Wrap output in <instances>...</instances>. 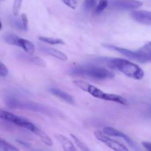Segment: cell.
<instances>
[{
	"label": "cell",
	"mask_w": 151,
	"mask_h": 151,
	"mask_svg": "<svg viewBox=\"0 0 151 151\" xmlns=\"http://www.w3.org/2000/svg\"><path fill=\"white\" fill-rule=\"evenodd\" d=\"M32 133H34L35 135L38 136L40 138V139H41L44 144H46L48 146L52 145V141L51 138H50L46 133H44L42 130L39 129L38 128L35 127V128L34 129V131H32Z\"/></svg>",
	"instance_id": "15"
},
{
	"label": "cell",
	"mask_w": 151,
	"mask_h": 151,
	"mask_svg": "<svg viewBox=\"0 0 151 151\" xmlns=\"http://www.w3.org/2000/svg\"><path fill=\"white\" fill-rule=\"evenodd\" d=\"M99 0H84L83 1V8L87 11H90L94 10L97 6Z\"/></svg>",
	"instance_id": "18"
},
{
	"label": "cell",
	"mask_w": 151,
	"mask_h": 151,
	"mask_svg": "<svg viewBox=\"0 0 151 151\" xmlns=\"http://www.w3.org/2000/svg\"><path fill=\"white\" fill-rule=\"evenodd\" d=\"M50 92H51L53 95L58 97V98L61 99L62 100L66 102L67 103H69V104L72 105L75 104V100H74L73 97H72L70 94H68V93L65 92V91H61V90L58 89V88H50Z\"/></svg>",
	"instance_id": "12"
},
{
	"label": "cell",
	"mask_w": 151,
	"mask_h": 151,
	"mask_svg": "<svg viewBox=\"0 0 151 151\" xmlns=\"http://www.w3.org/2000/svg\"><path fill=\"white\" fill-rule=\"evenodd\" d=\"M0 148L2 149V150H7V151L18 150V148H16V147H14L13 145H10V143H8L7 142H6L5 140L2 139L1 138H0Z\"/></svg>",
	"instance_id": "19"
},
{
	"label": "cell",
	"mask_w": 151,
	"mask_h": 151,
	"mask_svg": "<svg viewBox=\"0 0 151 151\" xmlns=\"http://www.w3.org/2000/svg\"><path fill=\"white\" fill-rule=\"evenodd\" d=\"M109 5L108 0H99L97 6L94 8V14L98 15L103 11Z\"/></svg>",
	"instance_id": "17"
},
{
	"label": "cell",
	"mask_w": 151,
	"mask_h": 151,
	"mask_svg": "<svg viewBox=\"0 0 151 151\" xmlns=\"http://www.w3.org/2000/svg\"><path fill=\"white\" fill-rule=\"evenodd\" d=\"M103 132L106 134H107V135L111 136V137L122 138V139L125 140L132 148L138 149L137 144H136L128 136H127L126 134H124L122 131H119V130H116L115 129V128H111V127H106V128H104V130H103Z\"/></svg>",
	"instance_id": "9"
},
{
	"label": "cell",
	"mask_w": 151,
	"mask_h": 151,
	"mask_svg": "<svg viewBox=\"0 0 151 151\" xmlns=\"http://www.w3.org/2000/svg\"><path fill=\"white\" fill-rule=\"evenodd\" d=\"M1 28H2V25H1V21H0V30H1Z\"/></svg>",
	"instance_id": "27"
},
{
	"label": "cell",
	"mask_w": 151,
	"mask_h": 151,
	"mask_svg": "<svg viewBox=\"0 0 151 151\" xmlns=\"http://www.w3.org/2000/svg\"><path fill=\"white\" fill-rule=\"evenodd\" d=\"M4 40L6 43L11 45L17 46L24 50V51L28 55H32L35 53V45L31 41L19 37L18 35L12 33H7L4 35Z\"/></svg>",
	"instance_id": "5"
},
{
	"label": "cell",
	"mask_w": 151,
	"mask_h": 151,
	"mask_svg": "<svg viewBox=\"0 0 151 151\" xmlns=\"http://www.w3.org/2000/svg\"><path fill=\"white\" fill-rule=\"evenodd\" d=\"M19 27H20L24 30H27L28 29V19L25 13H22L21 16L20 21L19 22Z\"/></svg>",
	"instance_id": "21"
},
{
	"label": "cell",
	"mask_w": 151,
	"mask_h": 151,
	"mask_svg": "<svg viewBox=\"0 0 151 151\" xmlns=\"http://www.w3.org/2000/svg\"><path fill=\"white\" fill-rule=\"evenodd\" d=\"M7 74H8V69H7V66L0 61V76L5 77L7 76Z\"/></svg>",
	"instance_id": "24"
},
{
	"label": "cell",
	"mask_w": 151,
	"mask_h": 151,
	"mask_svg": "<svg viewBox=\"0 0 151 151\" xmlns=\"http://www.w3.org/2000/svg\"><path fill=\"white\" fill-rule=\"evenodd\" d=\"M41 50L50 55L62 60V61H66L68 60V56L63 52L57 50V49L52 48V47H42Z\"/></svg>",
	"instance_id": "14"
},
{
	"label": "cell",
	"mask_w": 151,
	"mask_h": 151,
	"mask_svg": "<svg viewBox=\"0 0 151 151\" xmlns=\"http://www.w3.org/2000/svg\"><path fill=\"white\" fill-rule=\"evenodd\" d=\"M74 83L79 88H81L83 91L88 93L93 97L96 98L100 99V100H107V101H112L114 103H119L121 105H127L128 104V100L121 96L117 94H108L105 93L100 88H97L94 86L85 82L83 81H75Z\"/></svg>",
	"instance_id": "3"
},
{
	"label": "cell",
	"mask_w": 151,
	"mask_h": 151,
	"mask_svg": "<svg viewBox=\"0 0 151 151\" xmlns=\"http://www.w3.org/2000/svg\"><path fill=\"white\" fill-rule=\"evenodd\" d=\"M18 142H19V143H20V144H22V145H24L26 146V147H28V145H28V144H27V143L24 142L20 141V140H19V141H18Z\"/></svg>",
	"instance_id": "26"
},
{
	"label": "cell",
	"mask_w": 151,
	"mask_h": 151,
	"mask_svg": "<svg viewBox=\"0 0 151 151\" xmlns=\"http://www.w3.org/2000/svg\"><path fill=\"white\" fill-rule=\"evenodd\" d=\"M131 17L138 23L151 25V12L147 10H134L131 13Z\"/></svg>",
	"instance_id": "10"
},
{
	"label": "cell",
	"mask_w": 151,
	"mask_h": 151,
	"mask_svg": "<svg viewBox=\"0 0 151 151\" xmlns=\"http://www.w3.org/2000/svg\"><path fill=\"white\" fill-rule=\"evenodd\" d=\"M62 1L66 6L73 10H75L78 5V0H62Z\"/></svg>",
	"instance_id": "23"
},
{
	"label": "cell",
	"mask_w": 151,
	"mask_h": 151,
	"mask_svg": "<svg viewBox=\"0 0 151 151\" xmlns=\"http://www.w3.org/2000/svg\"><path fill=\"white\" fill-rule=\"evenodd\" d=\"M142 4L143 2L139 0H112L111 3L112 8L119 10H135Z\"/></svg>",
	"instance_id": "8"
},
{
	"label": "cell",
	"mask_w": 151,
	"mask_h": 151,
	"mask_svg": "<svg viewBox=\"0 0 151 151\" xmlns=\"http://www.w3.org/2000/svg\"><path fill=\"white\" fill-rule=\"evenodd\" d=\"M104 47L109 50H115L128 57V58L132 59L139 63H145L147 62H151V41L145 44L137 51H132L128 49L122 48L111 44H104Z\"/></svg>",
	"instance_id": "2"
},
{
	"label": "cell",
	"mask_w": 151,
	"mask_h": 151,
	"mask_svg": "<svg viewBox=\"0 0 151 151\" xmlns=\"http://www.w3.org/2000/svg\"><path fill=\"white\" fill-rule=\"evenodd\" d=\"M72 73L75 75L89 77L95 80H106L113 78L115 76L114 73L106 68L100 67L97 66H78L72 69Z\"/></svg>",
	"instance_id": "4"
},
{
	"label": "cell",
	"mask_w": 151,
	"mask_h": 151,
	"mask_svg": "<svg viewBox=\"0 0 151 151\" xmlns=\"http://www.w3.org/2000/svg\"><path fill=\"white\" fill-rule=\"evenodd\" d=\"M19 58H22L23 60H24V61L37 65V66H41V67H46L47 66L45 60H43L41 58L37 57V56H31V55L28 54H20L19 55Z\"/></svg>",
	"instance_id": "13"
},
{
	"label": "cell",
	"mask_w": 151,
	"mask_h": 151,
	"mask_svg": "<svg viewBox=\"0 0 151 151\" xmlns=\"http://www.w3.org/2000/svg\"><path fill=\"white\" fill-rule=\"evenodd\" d=\"M109 67L116 69L126 76L135 80L142 79L145 75L144 71L136 63L126 59L112 58L108 61Z\"/></svg>",
	"instance_id": "1"
},
{
	"label": "cell",
	"mask_w": 151,
	"mask_h": 151,
	"mask_svg": "<svg viewBox=\"0 0 151 151\" xmlns=\"http://www.w3.org/2000/svg\"><path fill=\"white\" fill-rule=\"evenodd\" d=\"M2 1H4V0H2Z\"/></svg>",
	"instance_id": "28"
},
{
	"label": "cell",
	"mask_w": 151,
	"mask_h": 151,
	"mask_svg": "<svg viewBox=\"0 0 151 151\" xmlns=\"http://www.w3.org/2000/svg\"><path fill=\"white\" fill-rule=\"evenodd\" d=\"M142 145L146 150L151 151V142H142Z\"/></svg>",
	"instance_id": "25"
},
{
	"label": "cell",
	"mask_w": 151,
	"mask_h": 151,
	"mask_svg": "<svg viewBox=\"0 0 151 151\" xmlns=\"http://www.w3.org/2000/svg\"><path fill=\"white\" fill-rule=\"evenodd\" d=\"M0 119L12 122V123L15 124L18 126L22 127V128H26V129L30 131L31 132H32L36 127L29 120H27L22 117H19V116H16V115L13 114L10 112L2 110L1 109H0Z\"/></svg>",
	"instance_id": "6"
},
{
	"label": "cell",
	"mask_w": 151,
	"mask_h": 151,
	"mask_svg": "<svg viewBox=\"0 0 151 151\" xmlns=\"http://www.w3.org/2000/svg\"><path fill=\"white\" fill-rule=\"evenodd\" d=\"M71 137H72V139H73L74 141H75V145H76L80 149H81V150L84 151H89V149L88 148L86 145L83 142L81 141L78 137H77L76 136L73 135V134H71Z\"/></svg>",
	"instance_id": "20"
},
{
	"label": "cell",
	"mask_w": 151,
	"mask_h": 151,
	"mask_svg": "<svg viewBox=\"0 0 151 151\" xmlns=\"http://www.w3.org/2000/svg\"><path fill=\"white\" fill-rule=\"evenodd\" d=\"M94 136L99 141L104 143L105 145H106L108 147H110L112 150L117 151H127L128 150L125 145H123L121 144L119 142L116 141V140L112 139L111 138L109 137V135L106 134L104 132L99 131H95Z\"/></svg>",
	"instance_id": "7"
},
{
	"label": "cell",
	"mask_w": 151,
	"mask_h": 151,
	"mask_svg": "<svg viewBox=\"0 0 151 151\" xmlns=\"http://www.w3.org/2000/svg\"><path fill=\"white\" fill-rule=\"evenodd\" d=\"M56 139L58 141V142L60 143V145L62 146L63 149L66 151H75L76 148H75V145H74L73 143L67 138L65 136L62 135V134H56L55 135Z\"/></svg>",
	"instance_id": "11"
},
{
	"label": "cell",
	"mask_w": 151,
	"mask_h": 151,
	"mask_svg": "<svg viewBox=\"0 0 151 151\" xmlns=\"http://www.w3.org/2000/svg\"><path fill=\"white\" fill-rule=\"evenodd\" d=\"M40 41H43L47 44H51V45H59V44H64L65 42L61 39V38H51V37H44L40 36Z\"/></svg>",
	"instance_id": "16"
},
{
	"label": "cell",
	"mask_w": 151,
	"mask_h": 151,
	"mask_svg": "<svg viewBox=\"0 0 151 151\" xmlns=\"http://www.w3.org/2000/svg\"><path fill=\"white\" fill-rule=\"evenodd\" d=\"M22 0H14L13 5V16H17L19 13L21 7H22Z\"/></svg>",
	"instance_id": "22"
}]
</instances>
